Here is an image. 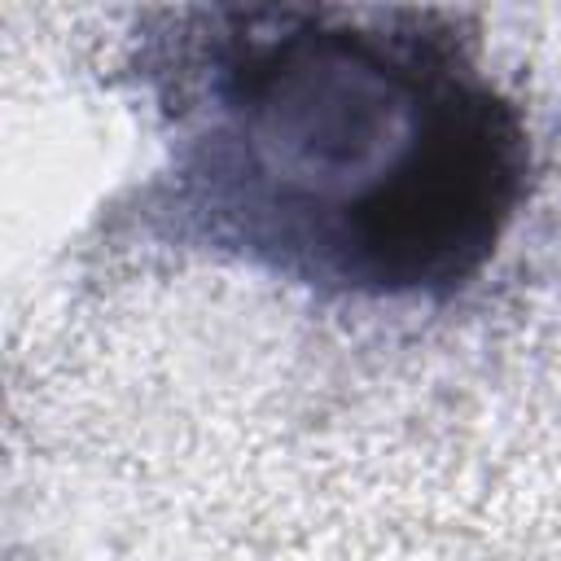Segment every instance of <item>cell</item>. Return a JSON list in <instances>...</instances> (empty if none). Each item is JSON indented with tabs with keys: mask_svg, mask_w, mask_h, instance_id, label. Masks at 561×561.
Segmentation results:
<instances>
[{
	"mask_svg": "<svg viewBox=\"0 0 561 561\" xmlns=\"http://www.w3.org/2000/svg\"><path fill=\"white\" fill-rule=\"evenodd\" d=\"M127 70L158 162L123 210L180 254L320 298L443 302L530 197L522 105L438 13L158 9Z\"/></svg>",
	"mask_w": 561,
	"mask_h": 561,
	"instance_id": "1",
	"label": "cell"
}]
</instances>
